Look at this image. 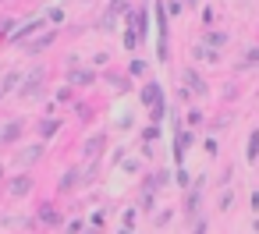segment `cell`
Masks as SVG:
<instances>
[{
  "label": "cell",
  "mask_w": 259,
  "mask_h": 234,
  "mask_svg": "<svg viewBox=\"0 0 259 234\" xmlns=\"http://www.w3.org/2000/svg\"><path fill=\"white\" fill-rule=\"evenodd\" d=\"M18 131H22V124H11V128L4 131V142H8V138H18Z\"/></svg>",
  "instance_id": "cell-7"
},
{
  "label": "cell",
  "mask_w": 259,
  "mask_h": 234,
  "mask_svg": "<svg viewBox=\"0 0 259 234\" xmlns=\"http://www.w3.org/2000/svg\"><path fill=\"white\" fill-rule=\"evenodd\" d=\"M71 82L75 85H85V82H93V75L89 71H71Z\"/></svg>",
  "instance_id": "cell-4"
},
{
  "label": "cell",
  "mask_w": 259,
  "mask_h": 234,
  "mask_svg": "<svg viewBox=\"0 0 259 234\" xmlns=\"http://www.w3.org/2000/svg\"><path fill=\"white\" fill-rule=\"evenodd\" d=\"M188 82H192V92H206V85H202V78L195 71H188Z\"/></svg>",
  "instance_id": "cell-5"
},
{
  "label": "cell",
  "mask_w": 259,
  "mask_h": 234,
  "mask_svg": "<svg viewBox=\"0 0 259 234\" xmlns=\"http://www.w3.org/2000/svg\"><path fill=\"white\" fill-rule=\"evenodd\" d=\"M248 61H259V50H252V54H248Z\"/></svg>",
  "instance_id": "cell-8"
},
{
  "label": "cell",
  "mask_w": 259,
  "mask_h": 234,
  "mask_svg": "<svg viewBox=\"0 0 259 234\" xmlns=\"http://www.w3.org/2000/svg\"><path fill=\"white\" fill-rule=\"evenodd\" d=\"M36 29H43V22H29V25H25L22 32H15V43H18V39H25L29 32H36Z\"/></svg>",
  "instance_id": "cell-2"
},
{
  "label": "cell",
  "mask_w": 259,
  "mask_h": 234,
  "mask_svg": "<svg viewBox=\"0 0 259 234\" xmlns=\"http://www.w3.org/2000/svg\"><path fill=\"white\" fill-rule=\"evenodd\" d=\"M11 192H15V195H25V192H29V177H18V181H11Z\"/></svg>",
  "instance_id": "cell-3"
},
{
  "label": "cell",
  "mask_w": 259,
  "mask_h": 234,
  "mask_svg": "<svg viewBox=\"0 0 259 234\" xmlns=\"http://www.w3.org/2000/svg\"><path fill=\"white\" fill-rule=\"evenodd\" d=\"M142 100L153 103V117H163V100H160V85H156V82H149V85L142 89Z\"/></svg>",
  "instance_id": "cell-1"
},
{
  "label": "cell",
  "mask_w": 259,
  "mask_h": 234,
  "mask_svg": "<svg viewBox=\"0 0 259 234\" xmlns=\"http://www.w3.org/2000/svg\"><path fill=\"white\" fill-rule=\"evenodd\" d=\"M255 149H259V131H255L252 142H248V160H255Z\"/></svg>",
  "instance_id": "cell-6"
}]
</instances>
